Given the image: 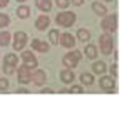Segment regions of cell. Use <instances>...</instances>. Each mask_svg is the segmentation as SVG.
Here are the masks:
<instances>
[{
    "label": "cell",
    "instance_id": "cell-26",
    "mask_svg": "<svg viewBox=\"0 0 123 119\" xmlns=\"http://www.w3.org/2000/svg\"><path fill=\"white\" fill-rule=\"evenodd\" d=\"M56 4H57V7H58V8L65 9V8L69 7L70 1H69V0H56Z\"/></svg>",
    "mask_w": 123,
    "mask_h": 119
},
{
    "label": "cell",
    "instance_id": "cell-22",
    "mask_svg": "<svg viewBox=\"0 0 123 119\" xmlns=\"http://www.w3.org/2000/svg\"><path fill=\"white\" fill-rule=\"evenodd\" d=\"M80 79L83 85H86V86H90V85L94 83V77L91 75L90 73H82L80 75Z\"/></svg>",
    "mask_w": 123,
    "mask_h": 119
},
{
    "label": "cell",
    "instance_id": "cell-24",
    "mask_svg": "<svg viewBox=\"0 0 123 119\" xmlns=\"http://www.w3.org/2000/svg\"><path fill=\"white\" fill-rule=\"evenodd\" d=\"M9 23H11V19H9V16L6 15V13H1V12H0V28H6V26H8Z\"/></svg>",
    "mask_w": 123,
    "mask_h": 119
},
{
    "label": "cell",
    "instance_id": "cell-35",
    "mask_svg": "<svg viewBox=\"0 0 123 119\" xmlns=\"http://www.w3.org/2000/svg\"><path fill=\"white\" fill-rule=\"evenodd\" d=\"M105 1H111V0H105Z\"/></svg>",
    "mask_w": 123,
    "mask_h": 119
},
{
    "label": "cell",
    "instance_id": "cell-33",
    "mask_svg": "<svg viewBox=\"0 0 123 119\" xmlns=\"http://www.w3.org/2000/svg\"><path fill=\"white\" fill-rule=\"evenodd\" d=\"M16 93H29V91H28V90H17Z\"/></svg>",
    "mask_w": 123,
    "mask_h": 119
},
{
    "label": "cell",
    "instance_id": "cell-9",
    "mask_svg": "<svg viewBox=\"0 0 123 119\" xmlns=\"http://www.w3.org/2000/svg\"><path fill=\"white\" fill-rule=\"evenodd\" d=\"M31 46H32L33 50H36V52H38V53H46L49 50L48 42L41 41V40H38V38H33L32 42H31Z\"/></svg>",
    "mask_w": 123,
    "mask_h": 119
},
{
    "label": "cell",
    "instance_id": "cell-28",
    "mask_svg": "<svg viewBox=\"0 0 123 119\" xmlns=\"http://www.w3.org/2000/svg\"><path fill=\"white\" fill-rule=\"evenodd\" d=\"M69 91H70V93H73V94H80V93H82V87L78 86V85H74V86L70 87Z\"/></svg>",
    "mask_w": 123,
    "mask_h": 119
},
{
    "label": "cell",
    "instance_id": "cell-1",
    "mask_svg": "<svg viewBox=\"0 0 123 119\" xmlns=\"http://www.w3.org/2000/svg\"><path fill=\"white\" fill-rule=\"evenodd\" d=\"M75 20H77V16L74 12L72 11H65V12H60L56 16V24L60 26H64V28H70V26L74 25Z\"/></svg>",
    "mask_w": 123,
    "mask_h": 119
},
{
    "label": "cell",
    "instance_id": "cell-8",
    "mask_svg": "<svg viewBox=\"0 0 123 119\" xmlns=\"http://www.w3.org/2000/svg\"><path fill=\"white\" fill-rule=\"evenodd\" d=\"M61 36H60L58 38V42H61V45L64 48H66V49H72V48L75 46V38L73 37V34L68 33V32H65V33H60Z\"/></svg>",
    "mask_w": 123,
    "mask_h": 119
},
{
    "label": "cell",
    "instance_id": "cell-25",
    "mask_svg": "<svg viewBox=\"0 0 123 119\" xmlns=\"http://www.w3.org/2000/svg\"><path fill=\"white\" fill-rule=\"evenodd\" d=\"M9 87V82L7 78H0V91H6V90H8Z\"/></svg>",
    "mask_w": 123,
    "mask_h": 119
},
{
    "label": "cell",
    "instance_id": "cell-13",
    "mask_svg": "<svg viewBox=\"0 0 123 119\" xmlns=\"http://www.w3.org/2000/svg\"><path fill=\"white\" fill-rule=\"evenodd\" d=\"M91 8H93L94 13H95V15H98V16H106L107 15L106 5H103L102 3H99V1H93Z\"/></svg>",
    "mask_w": 123,
    "mask_h": 119
},
{
    "label": "cell",
    "instance_id": "cell-16",
    "mask_svg": "<svg viewBox=\"0 0 123 119\" xmlns=\"http://www.w3.org/2000/svg\"><path fill=\"white\" fill-rule=\"evenodd\" d=\"M16 15H17V17H20V19H28L31 16V8L28 7V5H20V7H17V9H16Z\"/></svg>",
    "mask_w": 123,
    "mask_h": 119
},
{
    "label": "cell",
    "instance_id": "cell-30",
    "mask_svg": "<svg viewBox=\"0 0 123 119\" xmlns=\"http://www.w3.org/2000/svg\"><path fill=\"white\" fill-rule=\"evenodd\" d=\"M9 4V0H0V8H6Z\"/></svg>",
    "mask_w": 123,
    "mask_h": 119
},
{
    "label": "cell",
    "instance_id": "cell-21",
    "mask_svg": "<svg viewBox=\"0 0 123 119\" xmlns=\"http://www.w3.org/2000/svg\"><path fill=\"white\" fill-rule=\"evenodd\" d=\"M85 54L87 56L90 60H94V58H97V48H95V45H93V44H89V45H86L85 46Z\"/></svg>",
    "mask_w": 123,
    "mask_h": 119
},
{
    "label": "cell",
    "instance_id": "cell-15",
    "mask_svg": "<svg viewBox=\"0 0 123 119\" xmlns=\"http://www.w3.org/2000/svg\"><path fill=\"white\" fill-rule=\"evenodd\" d=\"M36 7L43 12H49L52 9V1L50 0H35Z\"/></svg>",
    "mask_w": 123,
    "mask_h": 119
},
{
    "label": "cell",
    "instance_id": "cell-27",
    "mask_svg": "<svg viewBox=\"0 0 123 119\" xmlns=\"http://www.w3.org/2000/svg\"><path fill=\"white\" fill-rule=\"evenodd\" d=\"M15 69H16V68H13V66L4 65L3 70H4V73H6V74H8V75H11V74H13V73H15Z\"/></svg>",
    "mask_w": 123,
    "mask_h": 119
},
{
    "label": "cell",
    "instance_id": "cell-3",
    "mask_svg": "<svg viewBox=\"0 0 123 119\" xmlns=\"http://www.w3.org/2000/svg\"><path fill=\"white\" fill-rule=\"evenodd\" d=\"M81 58H82V54H81L80 50H72V52L66 53L62 58V63L64 66H66V69H73V68H77L78 63H80Z\"/></svg>",
    "mask_w": 123,
    "mask_h": 119
},
{
    "label": "cell",
    "instance_id": "cell-5",
    "mask_svg": "<svg viewBox=\"0 0 123 119\" xmlns=\"http://www.w3.org/2000/svg\"><path fill=\"white\" fill-rule=\"evenodd\" d=\"M28 41V36L25 32L23 31H17L16 33L13 34V49L20 52V50L24 49V46L27 45Z\"/></svg>",
    "mask_w": 123,
    "mask_h": 119
},
{
    "label": "cell",
    "instance_id": "cell-2",
    "mask_svg": "<svg viewBox=\"0 0 123 119\" xmlns=\"http://www.w3.org/2000/svg\"><path fill=\"white\" fill-rule=\"evenodd\" d=\"M102 29L105 31V33H114L118 29V15L117 13H112V15H106L103 17L101 23Z\"/></svg>",
    "mask_w": 123,
    "mask_h": 119
},
{
    "label": "cell",
    "instance_id": "cell-14",
    "mask_svg": "<svg viewBox=\"0 0 123 119\" xmlns=\"http://www.w3.org/2000/svg\"><path fill=\"white\" fill-rule=\"evenodd\" d=\"M60 77H61V81L64 83H72L74 81V73H73L70 69H64V70L60 73Z\"/></svg>",
    "mask_w": 123,
    "mask_h": 119
},
{
    "label": "cell",
    "instance_id": "cell-20",
    "mask_svg": "<svg viewBox=\"0 0 123 119\" xmlns=\"http://www.w3.org/2000/svg\"><path fill=\"white\" fill-rule=\"evenodd\" d=\"M77 37H78V40H80L81 42H86V41L90 40V32H89L87 29H85V28H81V29L77 31Z\"/></svg>",
    "mask_w": 123,
    "mask_h": 119
},
{
    "label": "cell",
    "instance_id": "cell-7",
    "mask_svg": "<svg viewBox=\"0 0 123 119\" xmlns=\"http://www.w3.org/2000/svg\"><path fill=\"white\" fill-rule=\"evenodd\" d=\"M17 79H19L20 83L23 85H27L32 81V73H31V69L25 68L24 65L19 66L17 69Z\"/></svg>",
    "mask_w": 123,
    "mask_h": 119
},
{
    "label": "cell",
    "instance_id": "cell-23",
    "mask_svg": "<svg viewBox=\"0 0 123 119\" xmlns=\"http://www.w3.org/2000/svg\"><path fill=\"white\" fill-rule=\"evenodd\" d=\"M49 40H50V42L53 45H57L58 44V38H60V32L57 31V29H50L49 31Z\"/></svg>",
    "mask_w": 123,
    "mask_h": 119
},
{
    "label": "cell",
    "instance_id": "cell-18",
    "mask_svg": "<svg viewBox=\"0 0 123 119\" xmlns=\"http://www.w3.org/2000/svg\"><path fill=\"white\" fill-rule=\"evenodd\" d=\"M91 68H93V71L95 74H105L107 70L106 63H105L103 61H97V62H94Z\"/></svg>",
    "mask_w": 123,
    "mask_h": 119
},
{
    "label": "cell",
    "instance_id": "cell-11",
    "mask_svg": "<svg viewBox=\"0 0 123 119\" xmlns=\"http://www.w3.org/2000/svg\"><path fill=\"white\" fill-rule=\"evenodd\" d=\"M32 81H33V83H35L36 86H43V85L45 83V81H46L45 71L41 70V69H38V70L35 71V73H32Z\"/></svg>",
    "mask_w": 123,
    "mask_h": 119
},
{
    "label": "cell",
    "instance_id": "cell-31",
    "mask_svg": "<svg viewBox=\"0 0 123 119\" xmlns=\"http://www.w3.org/2000/svg\"><path fill=\"white\" fill-rule=\"evenodd\" d=\"M72 3L74 5H77V7H80V5L83 4V0H72Z\"/></svg>",
    "mask_w": 123,
    "mask_h": 119
},
{
    "label": "cell",
    "instance_id": "cell-17",
    "mask_svg": "<svg viewBox=\"0 0 123 119\" xmlns=\"http://www.w3.org/2000/svg\"><path fill=\"white\" fill-rule=\"evenodd\" d=\"M17 63H19V57L13 53H8V54L4 57V65H9V66H13L16 68Z\"/></svg>",
    "mask_w": 123,
    "mask_h": 119
},
{
    "label": "cell",
    "instance_id": "cell-19",
    "mask_svg": "<svg viewBox=\"0 0 123 119\" xmlns=\"http://www.w3.org/2000/svg\"><path fill=\"white\" fill-rule=\"evenodd\" d=\"M11 42V33L7 31L0 32V46H8Z\"/></svg>",
    "mask_w": 123,
    "mask_h": 119
},
{
    "label": "cell",
    "instance_id": "cell-29",
    "mask_svg": "<svg viewBox=\"0 0 123 119\" xmlns=\"http://www.w3.org/2000/svg\"><path fill=\"white\" fill-rule=\"evenodd\" d=\"M110 71H111L112 77H115V78H117V77H118V65H117V63L111 65V68H110Z\"/></svg>",
    "mask_w": 123,
    "mask_h": 119
},
{
    "label": "cell",
    "instance_id": "cell-34",
    "mask_svg": "<svg viewBox=\"0 0 123 119\" xmlns=\"http://www.w3.org/2000/svg\"><path fill=\"white\" fill-rule=\"evenodd\" d=\"M16 1H19V3H25L27 0H16Z\"/></svg>",
    "mask_w": 123,
    "mask_h": 119
},
{
    "label": "cell",
    "instance_id": "cell-32",
    "mask_svg": "<svg viewBox=\"0 0 123 119\" xmlns=\"http://www.w3.org/2000/svg\"><path fill=\"white\" fill-rule=\"evenodd\" d=\"M41 93H44V94H45V93H53V90H50V89H44Z\"/></svg>",
    "mask_w": 123,
    "mask_h": 119
},
{
    "label": "cell",
    "instance_id": "cell-12",
    "mask_svg": "<svg viewBox=\"0 0 123 119\" xmlns=\"http://www.w3.org/2000/svg\"><path fill=\"white\" fill-rule=\"evenodd\" d=\"M99 86H101L103 90L110 91V90H112L115 87V81L109 75H103V77H101V79H99Z\"/></svg>",
    "mask_w": 123,
    "mask_h": 119
},
{
    "label": "cell",
    "instance_id": "cell-4",
    "mask_svg": "<svg viewBox=\"0 0 123 119\" xmlns=\"http://www.w3.org/2000/svg\"><path fill=\"white\" fill-rule=\"evenodd\" d=\"M99 48H101L102 54H105V56H109L112 53L114 40H112V36L110 33H102L99 36Z\"/></svg>",
    "mask_w": 123,
    "mask_h": 119
},
{
    "label": "cell",
    "instance_id": "cell-10",
    "mask_svg": "<svg viewBox=\"0 0 123 119\" xmlns=\"http://www.w3.org/2000/svg\"><path fill=\"white\" fill-rule=\"evenodd\" d=\"M49 24H50V19H49V16H46V15H40L35 21V25H36V28H37L38 31H45V29L49 26Z\"/></svg>",
    "mask_w": 123,
    "mask_h": 119
},
{
    "label": "cell",
    "instance_id": "cell-6",
    "mask_svg": "<svg viewBox=\"0 0 123 119\" xmlns=\"http://www.w3.org/2000/svg\"><path fill=\"white\" fill-rule=\"evenodd\" d=\"M21 60H23V65L25 66V68L28 69H35L37 68V58H36V56L33 54L31 50H24V52L21 53Z\"/></svg>",
    "mask_w": 123,
    "mask_h": 119
}]
</instances>
